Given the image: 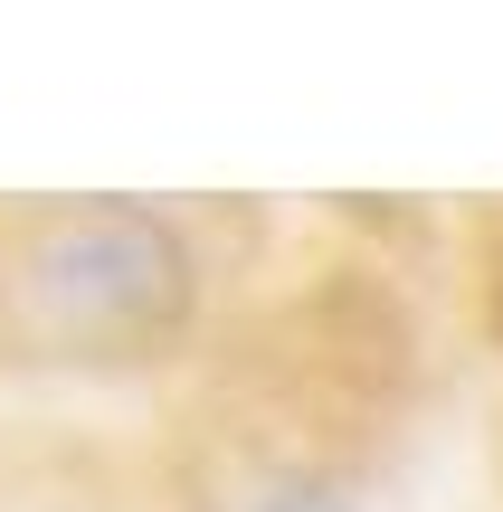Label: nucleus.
I'll return each instance as SVG.
<instances>
[{"instance_id":"f257e3e1","label":"nucleus","mask_w":503,"mask_h":512,"mask_svg":"<svg viewBox=\"0 0 503 512\" xmlns=\"http://www.w3.org/2000/svg\"><path fill=\"white\" fill-rule=\"evenodd\" d=\"M19 294L57 342H143L181 313V247L143 209H67V219L19 228Z\"/></svg>"},{"instance_id":"f03ea898","label":"nucleus","mask_w":503,"mask_h":512,"mask_svg":"<svg viewBox=\"0 0 503 512\" xmlns=\"http://www.w3.org/2000/svg\"><path fill=\"white\" fill-rule=\"evenodd\" d=\"M276 512H323V503H276Z\"/></svg>"}]
</instances>
